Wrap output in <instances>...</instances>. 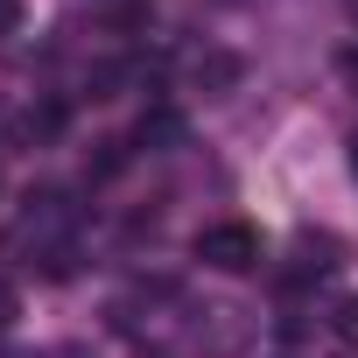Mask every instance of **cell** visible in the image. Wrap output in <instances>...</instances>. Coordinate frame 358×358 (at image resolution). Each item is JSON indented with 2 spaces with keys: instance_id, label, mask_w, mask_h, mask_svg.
Returning a JSON list of instances; mask_svg holds the SVG:
<instances>
[{
  "instance_id": "6da1fadb",
  "label": "cell",
  "mask_w": 358,
  "mask_h": 358,
  "mask_svg": "<svg viewBox=\"0 0 358 358\" xmlns=\"http://www.w3.org/2000/svg\"><path fill=\"white\" fill-rule=\"evenodd\" d=\"M197 260H204V267H218V274H253V267H260V232H253V225H239V218L204 225V232H197Z\"/></svg>"
},
{
  "instance_id": "7a4b0ae2",
  "label": "cell",
  "mask_w": 358,
  "mask_h": 358,
  "mask_svg": "<svg viewBox=\"0 0 358 358\" xmlns=\"http://www.w3.org/2000/svg\"><path fill=\"white\" fill-rule=\"evenodd\" d=\"M239 78H246V57L239 50H197L190 57V92H204V99H225V92H239Z\"/></svg>"
},
{
  "instance_id": "3957f363",
  "label": "cell",
  "mask_w": 358,
  "mask_h": 358,
  "mask_svg": "<svg viewBox=\"0 0 358 358\" xmlns=\"http://www.w3.org/2000/svg\"><path fill=\"white\" fill-rule=\"evenodd\" d=\"M344 246L330 232H295V281H316V274H337Z\"/></svg>"
},
{
  "instance_id": "277c9868",
  "label": "cell",
  "mask_w": 358,
  "mask_h": 358,
  "mask_svg": "<svg viewBox=\"0 0 358 358\" xmlns=\"http://www.w3.org/2000/svg\"><path fill=\"white\" fill-rule=\"evenodd\" d=\"M134 141H141V148H176V141H183V113H176V106H155V113H141Z\"/></svg>"
},
{
  "instance_id": "5b68a950",
  "label": "cell",
  "mask_w": 358,
  "mask_h": 358,
  "mask_svg": "<svg viewBox=\"0 0 358 358\" xmlns=\"http://www.w3.org/2000/svg\"><path fill=\"white\" fill-rule=\"evenodd\" d=\"M330 337H337V344H351V351H358V295H344V302H337V309H330Z\"/></svg>"
},
{
  "instance_id": "8992f818",
  "label": "cell",
  "mask_w": 358,
  "mask_h": 358,
  "mask_svg": "<svg viewBox=\"0 0 358 358\" xmlns=\"http://www.w3.org/2000/svg\"><path fill=\"white\" fill-rule=\"evenodd\" d=\"M15 316H22V295H15V281H0V330H8Z\"/></svg>"
},
{
  "instance_id": "52a82bcc",
  "label": "cell",
  "mask_w": 358,
  "mask_h": 358,
  "mask_svg": "<svg viewBox=\"0 0 358 358\" xmlns=\"http://www.w3.org/2000/svg\"><path fill=\"white\" fill-rule=\"evenodd\" d=\"M344 71H351V85H358V50H351V57H344Z\"/></svg>"
},
{
  "instance_id": "ba28073f",
  "label": "cell",
  "mask_w": 358,
  "mask_h": 358,
  "mask_svg": "<svg viewBox=\"0 0 358 358\" xmlns=\"http://www.w3.org/2000/svg\"><path fill=\"white\" fill-rule=\"evenodd\" d=\"M344 8H351V22H358V0H344Z\"/></svg>"
},
{
  "instance_id": "9c48e42d",
  "label": "cell",
  "mask_w": 358,
  "mask_h": 358,
  "mask_svg": "<svg viewBox=\"0 0 358 358\" xmlns=\"http://www.w3.org/2000/svg\"><path fill=\"white\" fill-rule=\"evenodd\" d=\"M351 169H358V141H351Z\"/></svg>"
}]
</instances>
